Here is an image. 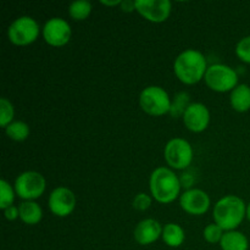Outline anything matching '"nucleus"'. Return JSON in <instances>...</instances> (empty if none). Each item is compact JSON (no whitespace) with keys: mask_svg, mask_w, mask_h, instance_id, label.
<instances>
[{"mask_svg":"<svg viewBox=\"0 0 250 250\" xmlns=\"http://www.w3.org/2000/svg\"><path fill=\"white\" fill-rule=\"evenodd\" d=\"M5 133L12 141L23 142L29 136V126L23 121H14L5 128Z\"/></svg>","mask_w":250,"mask_h":250,"instance_id":"obj_19","label":"nucleus"},{"mask_svg":"<svg viewBox=\"0 0 250 250\" xmlns=\"http://www.w3.org/2000/svg\"><path fill=\"white\" fill-rule=\"evenodd\" d=\"M71 26L61 17L48 20L43 27V38L49 45L63 46L71 39Z\"/></svg>","mask_w":250,"mask_h":250,"instance_id":"obj_9","label":"nucleus"},{"mask_svg":"<svg viewBox=\"0 0 250 250\" xmlns=\"http://www.w3.org/2000/svg\"><path fill=\"white\" fill-rule=\"evenodd\" d=\"M151 205V198L146 193H139L133 199V208L139 211H146Z\"/></svg>","mask_w":250,"mask_h":250,"instance_id":"obj_26","label":"nucleus"},{"mask_svg":"<svg viewBox=\"0 0 250 250\" xmlns=\"http://www.w3.org/2000/svg\"><path fill=\"white\" fill-rule=\"evenodd\" d=\"M163 236V227L154 219H146L137 225L134 229V239L141 246H149Z\"/></svg>","mask_w":250,"mask_h":250,"instance_id":"obj_14","label":"nucleus"},{"mask_svg":"<svg viewBox=\"0 0 250 250\" xmlns=\"http://www.w3.org/2000/svg\"><path fill=\"white\" fill-rule=\"evenodd\" d=\"M172 4L170 0H136V10L148 21L161 23L171 14Z\"/></svg>","mask_w":250,"mask_h":250,"instance_id":"obj_10","label":"nucleus"},{"mask_svg":"<svg viewBox=\"0 0 250 250\" xmlns=\"http://www.w3.org/2000/svg\"><path fill=\"white\" fill-rule=\"evenodd\" d=\"M164 156L168 166L176 170H185L192 164V146L183 138H173L166 144Z\"/></svg>","mask_w":250,"mask_h":250,"instance_id":"obj_8","label":"nucleus"},{"mask_svg":"<svg viewBox=\"0 0 250 250\" xmlns=\"http://www.w3.org/2000/svg\"><path fill=\"white\" fill-rule=\"evenodd\" d=\"M149 186L153 198L161 204H170L180 195V178L167 167L155 168L150 176Z\"/></svg>","mask_w":250,"mask_h":250,"instance_id":"obj_3","label":"nucleus"},{"mask_svg":"<svg viewBox=\"0 0 250 250\" xmlns=\"http://www.w3.org/2000/svg\"><path fill=\"white\" fill-rule=\"evenodd\" d=\"M39 36V24L29 16H21L15 20L7 29V38L15 45H28L36 42Z\"/></svg>","mask_w":250,"mask_h":250,"instance_id":"obj_7","label":"nucleus"},{"mask_svg":"<svg viewBox=\"0 0 250 250\" xmlns=\"http://www.w3.org/2000/svg\"><path fill=\"white\" fill-rule=\"evenodd\" d=\"M121 10L124 12H133L136 10V1H133V0H124V1H121Z\"/></svg>","mask_w":250,"mask_h":250,"instance_id":"obj_28","label":"nucleus"},{"mask_svg":"<svg viewBox=\"0 0 250 250\" xmlns=\"http://www.w3.org/2000/svg\"><path fill=\"white\" fill-rule=\"evenodd\" d=\"M102 4L105 5V6H116V5H121V1L120 0H114V1H105V0H103Z\"/></svg>","mask_w":250,"mask_h":250,"instance_id":"obj_29","label":"nucleus"},{"mask_svg":"<svg viewBox=\"0 0 250 250\" xmlns=\"http://www.w3.org/2000/svg\"><path fill=\"white\" fill-rule=\"evenodd\" d=\"M163 238L164 243L166 246L171 247V248H178L183 244L186 238L185 231H183L182 227L177 224H167L163 229Z\"/></svg>","mask_w":250,"mask_h":250,"instance_id":"obj_17","label":"nucleus"},{"mask_svg":"<svg viewBox=\"0 0 250 250\" xmlns=\"http://www.w3.org/2000/svg\"><path fill=\"white\" fill-rule=\"evenodd\" d=\"M15 110L10 100L6 98H1L0 99V126L6 128L14 119Z\"/></svg>","mask_w":250,"mask_h":250,"instance_id":"obj_23","label":"nucleus"},{"mask_svg":"<svg viewBox=\"0 0 250 250\" xmlns=\"http://www.w3.org/2000/svg\"><path fill=\"white\" fill-rule=\"evenodd\" d=\"M173 71L185 84H195L205 77L208 62L205 56L195 49H187L176 58Z\"/></svg>","mask_w":250,"mask_h":250,"instance_id":"obj_1","label":"nucleus"},{"mask_svg":"<svg viewBox=\"0 0 250 250\" xmlns=\"http://www.w3.org/2000/svg\"><path fill=\"white\" fill-rule=\"evenodd\" d=\"M183 124L189 131L199 133L205 131L209 126L210 112L209 109L202 103H192L183 114Z\"/></svg>","mask_w":250,"mask_h":250,"instance_id":"obj_12","label":"nucleus"},{"mask_svg":"<svg viewBox=\"0 0 250 250\" xmlns=\"http://www.w3.org/2000/svg\"><path fill=\"white\" fill-rule=\"evenodd\" d=\"M203 236H204L205 241L210 244H216L221 242L222 237H224V229L216 224H210L203 231Z\"/></svg>","mask_w":250,"mask_h":250,"instance_id":"obj_24","label":"nucleus"},{"mask_svg":"<svg viewBox=\"0 0 250 250\" xmlns=\"http://www.w3.org/2000/svg\"><path fill=\"white\" fill-rule=\"evenodd\" d=\"M231 106L238 112H246L250 109V87L248 84H238L231 92Z\"/></svg>","mask_w":250,"mask_h":250,"instance_id":"obj_15","label":"nucleus"},{"mask_svg":"<svg viewBox=\"0 0 250 250\" xmlns=\"http://www.w3.org/2000/svg\"><path fill=\"white\" fill-rule=\"evenodd\" d=\"M92 12V4L87 0H77L73 1L68 7V14L75 21H83Z\"/></svg>","mask_w":250,"mask_h":250,"instance_id":"obj_20","label":"nucleus"},{"mask_svg":"<svg viewBox=\"0 0 250 250\" xmlns=\"http://www.w3.org/2000/svg\"><path fill=\"white\" fill-rule=\"evenodd\" d=\"M220 247L222 250H248L249 242L246 234L239 231L225 232Z\"/></svg>","mask_w":250,"mask_h":250,"instance_id":"obj_16","label":"nucleus"},{"mask_svg":"<svg viewBox=\"0 0 250 250\" xmlns=\"http://www.w3.org/2000/svg\"><path fill=\"white\" fill-rule=\"evenodd\" d=\"M236 54L242 61L250 63V36L244 37L236 46Z\"/></svg>","mask_w":250,"mask_h":250,"instance_id":"obj_25","label":"nucleus"},{"mask_svg":"<svg viewBox=\"0 0 250 250\" xmlns=\"http://www.w3.org/2000/svg\"><path fill=\"white\" fill-rule=\"evenodd\" d=\"M204 80L210 89L220 93L229 92V90L232 92L238 85V75L236 71L222 63L209 66Z\"/></svg>","mask_w":250,"mask_h":250,"instance_id":"obj_5","label":"nucleus"},{"mask_svg":"<svg viewBox=\"0 0 250 250\" xmlns=\"http://www.w3.org/2000/svg\"><path fill=\"white\" fill-rule=\"evenodd\" d=\"M189 105V94L186 92L178 93V94H176L173 102L171 103L170 115L172 117L183 116V114H185Z\"/></svg>","mask_w":250,"mask_h":250,"instance_id":"obj_21","label":"nucleus"},{"mask_svg":"<svg viewBox=\"0 0 250 250\" xmlns=\"http://www.w3.org/2000/svg\"><path fill=\"white\" fill-rule=\"evenodd\" d=\"M45 178L37 171H26L17 176L15 181V192L24 202H33L42 197L45 190Z\"/></svg>","mask_w":250,"mask_h":250,"instance_id":"obj_6","label":"nucleus"},{"mask_svg":"<svg viewBox=\"0 0 250 250\" xmlns=\"http://www.w3.org/2000/svg\"><path fill=\"white\" fill-rule=\"evenodd\" d=\"M180 205L190 215H203L209 210L210 198L202 189H188L180 197Z\"/></svg>","mask_w":250,"mask_h":250,"instance_id":"obj_13","label":"nucleus"},{"mask_svg":"<svg viewBox=\"0 0 250 250\" xmlns=\"http://www.w3.org/2000/svg\"><path fill=\"white\" fill-rule=\"evenodd\" d=\"M50 211L59 217H66L75 210L76 197L71 189L58 187L50 193L48 200Z\"/></svg>","mask_w":250,"mask_h":250,"instance_id":"obj_11","label":"nucleus"},{"mask_svg":"<svg viewBox=\"0 0 250 250\" xmlns=\"http://www.w3.org/2000/svg\"><path fill=\"white\" fill-rule=\"evenodd\" d=\"M4 215L5 217H6V220H9V221H14V220H16L17 217H20V209L17 207L11 205V207L6 208V209L4 210Z\"/></svg>","mask_w":250,"mask_h":250,"instance_id":"obj_27","label":"nucleus"},{"mask_svg":"<svg viewBox=\"0 0 250 250\" xmlns=\"http://www.w3.org/2000/svg\"><path fill=\"white\" fill-rule=\"evenodd\" d=\"M171 99L167 92L158 85H149L139 95V105L150 116H163L171 110Z\"/></svg>","mask_w":250,"mask_h":250,"instance_id":"obj_4","label":"nucleus"},{"mask_svg":"<svg viewBox=\"0 0 250 250\" xmlns=\"http://www.w3.org/2000/svg\"><path fill=\"white\" fill-rule=\"evenodd\" d=\"M247 217H248V220L250 221V203L247 205Z\"/></svg>","mask_w":250,"mask_h":250,"instance_id":"obj_30","label":"nucleus"},{"mask_svg":"<svg viewBox=\"0 0 250 250\" xmlns=\"http://www.w3.org/2000/svg\"><path fill=\"white\" fill-rule=\"evenodd\" d=\"M20 219L26 225H37L43 217L42 208L36 202H23L20 204Z\"/></svg>","mask_w":250,"mask_h":250,"instance_id":"obj_18","label":"nucleus"},{"mask_svg":"<svg viewBox=\"0 0 250 250\" xmlns=\"http://www.w3.org/2000/svg\"><path fill=\"white\" fill-rule=\"evenodd\" d=\"M247 216V207L243 199L237 195H226L215 204L212 217L215 224L219 225L224 231H234L244 217Z\"/></svg>","mask_w":250,"mask_h":250,"instance_id":"obj_2","label":"nucleus"},{"mask_svg":"<svg viewBox=\"0 0 250 250\" xmlns=\"http://www.w3.org/2000/svg\"><path fill=\"white\" fill-rule=\"evenodd\" d=\"M15 194L16 192L10 186V183H7L5 180L0 181V208L2 210L11 207L15 200Z\"/></svg>","mask_w":250,"mask_h":250,"instance_id":"obj_22","label":"nucleus"}]
</instances>
